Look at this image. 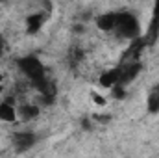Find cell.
Segmentation results:
<instances>
[{"instance_id": "ba28073f", "label": "cell", "mask_w": 159, "mask_h": 158, "mask_svg": "<svg viewBox=\"0 0 159 158\" xmlns=\"http://www.w3.org/2000/svg\"><path fill=\"white\" fill-rule=\"evenodd\" d=\"M44 22V13H34L26 17V30L28 34H37Z\"/></svg>"}, {"instance_id": "52a82bcc", "label": "cell", "mask_w": 159, "mask_h": 158, "mask_svg": "<svg viewBox=\"0 0 159 158\" xmlns=\"http://www.w3.org/2000/svg\"><path fill=\"white\" fill-rule=\"evenodd\" d=\"M96 24L100 30L104 32H109V30H115L117 26V13H104L96 19Z\"/></svg>"}, {"instance_id": "e0dca14e", "label": "cell", "mask_w": 159, "mask_h": 158, "mask_svg": "<svg viewBox=\"0 0 159 158\" xmlns=\"http://www.w3.org/2000/svg\"><path fill=\"white\" fill-rule=\"evenodd\" d=\"M0 82H2V75H0Z\"/></svg>"}, {"instance_id": "8992f818", "label": "cell", "mask_w": 159, "mask_h": 158, "mask_svg": "<svg viewBox=\"0 0 159 158\" xmlns=\"http://www.w3.org/2000/svg\"><path fill=\"white\" fill-rule=\"evenodd\" d=\"M120 80V67H115V69H109L106 71L102 77H100V86L102 87H115Z\"/></svg>"}, {"instance_id": "5b68a950", "label": "cell", "mask_w": 159, "mask_h": 158, "mask_svg": "<svg viewBox=\"0 0 159 158\" xmlns=\"http://www.w3.org/2000/svg\"><path fill=\"white\" fill-rule=\"evenodd\" d=\"M157 36H159V0L156 2V6H154V17H152V21H150L148 34L144 36L146 45H152L154 41L157 39Z\"/></svg>"}, {"instance_id": "7a4b0ae2", "label": "cell", "mask_w": 159, "mask_h": 158, "mask_svg": "<svg viewBox=\"0 0 159 158\" xmlns=\"http://www.w3.org/2000/svg\"><path fill=\"white\" fill-rule=\"evenodd\" d=\"M19 67H20V71L32 80L34 84L39 82V80H43V78H46V75H44V67H43V63H41L35 56L20 58V60H19Z\"/></svg>"}, {"instance_id": "6da1fadb", "label": "cell", "mask_w": 159, "mask_h": 158, "mask_svg": "<svg viewBox=\"0 0 159 158\" xmlns=\"http://www.w3.org/2000/svg\"><path fill=\"white\" fill-rule=\"evenodd\" d=\"M119 34L126 39H137L141 34V26L139 21L135 19V15L131 13H117V26Z\"/></svg>"}, {"instance_id": "3957f363", "label": "cell", "mask_w": 159, "mask_h": 158, "mask_svg": "<svg viewBox=\"0 0 159 158\" xmlns=\"http://www.w3.org/2000/svg\"><path fill=\"white\" fill-rule=\"evenodd\" d=\"M141 73V63L139 62H131V63H126L124 67H120V80L117 86H126V84H129L131 80L135 78L137 75Z\"/></svg>"}, {"instance_id": "5bb4252c", "label": "cell", "mask_w": 159, "mask_h": 158, "mask_svg": "<svg viewBox=\"0 0 159 158\" xmlns=\"http://www.w3.org/2000/svg\"><path fill=\"white\" fill-rule=\"evenodd\" d=\"M94 119H98L100 123H107L111 117H109V116H94Z\"/></svg>"}, {"instance_id": "7c38bea8", "label": "cell", "mask_w": 159, "mask_h": 158, "mask_svg": "<svg viewBox=\"0 0 159 158\" xmlns=\"http://www.w3.org/2000/svg\"><path fill=\"white\" fill-rule=\"evenodd\" d=\"M111 93H113V97L117 99V101H124L126 99V89L122 87V86H115V87H111Z\"/></svg>"}, {"instance_id": "9a60e30c", "label": "cell", "mask_w": 159, "mask_h": 158, "mask_svg": "<svg viewBox=\"0 0 159 158\" xmlns=\"http://www.w3.org/2000/svg\"><path fill=\"white\" fill-rule=\"evenodd\" d=\"M2 50H4V41L0 39V54H2Z\"/></svg>"}, {"instance_id": "9c48e42d", "label": "cell", "mask_w": 159, "mask_h": 158, "mask_svg": "<svg viewBox=\"0 0 159 158\" xmlns=\"http://www.w3.org/2000/svg\"><path fill=\"white\" fill-rule=\"evenodd\" d=\"M19 116L22 121H28V119H35L39 116V108L35 104H22L19 108Z\"/></svg>"}, {"instance_id": "ac0fdd59", "label": "cell", "mask_w": 159, "mask_h": 158, "mask_svg": "<svg viewBox=\"0 0 159 158\" xmlns=\"http://www.w3.org/2000/svg\"><path fill=\"white\" fill-rule=\"evenodd\" d=\"M0 93H2V87H0Z\"/></svg>"}, {"instance_id": "2e32d148", "label": "cell", "mask_w": 159, "mask_h": 158, "mask_svg": "<svg viewBox=\"0 0 159 158\" xmlns=\"http://www.w3.org/2000/svg\"><path fill=\"white\" fill-rule=\"evenodd\" d=\"M154 89H156V91H157V93H159V84H157V86H156V87H154Z\"/></svg>"}, {"instance_id": "8fae6325", "label": "cell", "mask_w": 159, "mask_h": 158, "mask_svg": "<svg viewBox=\"0 0 159 158\" xmlns=\"http://www.w3.org/2000/svg\"><path fill=\"white\" fill-rule=\"evenodd\" d=\"M148 112H152V114L159 112V93L156 89H154V91L150 93V97H148Z\"/></svg>"}, {"instance_id": "30bf717a", "label": "cell", "mask_w": 159, "mask_h": 158, "mask_svg": "<svg viewBox=\"0 0 159 158\" xmlns=\"http://www.w3.org/2000/svg\"><path fill=\"white\" fill-rule=\"evenodd\" d=\"M0 121H6V123L17 121V112L11 104H6V102L0 104Z\"/></svg>"}, {"instance_id": "4fadbf2b", "label": "cell", "mask_w": 159, "mask_h": 158, "mask_svg": "<svg viewBox=\"0 0 159 158\" xmlns=\"http://www.w3.org/2000/svg\"><path fill=\"white\" fill-rule=\"evenodd\" d=\"M91 97H93V101H94L96 104H100V106H104V104H106V99H104V97H100L98 93H93Z\"/></svg>"}, {"instance_id": "277c9868", "label": "cell", "mask_w": 159, "mask_h": 158, "mask_svg": "<svg viewBox=\"0 0 159 158\" xmlns=\"http://www.w3.org/2000/svg\"><path fill=\"white\" fill-rule=\"evenodd\" d=\"M34 143H35V136L32 132H17V134H13V145H15V149L19 153L28 151Z\"/></svg>"}]
</instances>
